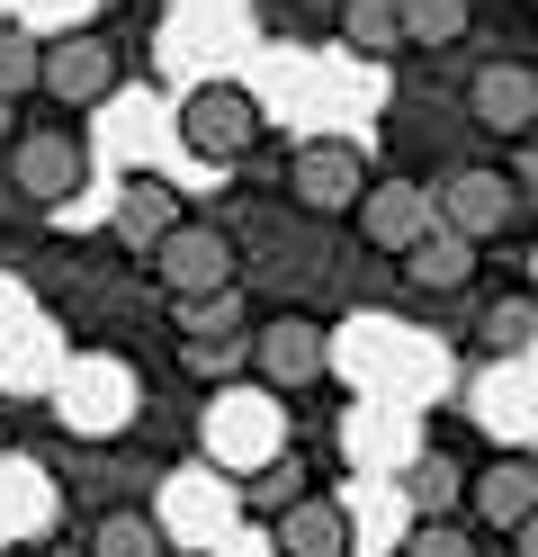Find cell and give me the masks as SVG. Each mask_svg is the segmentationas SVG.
Listing matches in <instances>:
<instances>
[{
  "label": "cell",
  "mask_w": 538,
  "mask_h": 557,
  "mask_svg": "<svg viewBox=\"0 0 538 557\" xmlns=\"http://www.w3.org/2000/svg\"><path fill=\"white\" fill-rule=\"evenodd\" d=\"M377 189V171L359 145H341V135H305L297 153H287V207L297 216H359V198Z\"/></svg>",
  "instance_id": "cell-5"
},
{
  "label": "cell",
  "mask_w": 538,
  "mask_h": 557,
  "mask_svg": "<svg viewBox=\"0 0 538 557\" xmlns=\"http://www.w3.org/2000/svg\"><path fill=\"white\" fill-rule=\"evenodd\" d=\"M18 145V109H10V99H0V153H10Z\"/></svg>",
  "instance_id": "cell-23"
},
{
  "label": "cell",
  "mask_w": 538,
  "mask_h": 557,
  "mask_svg": "<svg viewBox=\"0 0 538 557\" xmlns=\"http://www.w3.org/2000/svg\"><path fill=\"white\" fill-rule=\"evenodd\" d=\"M341 37L359 54H404V0H341Z\"/></svg>",
  "instance_id": "cell-17"
},
{
  "label": "cell",
  "mask_w": 538,
  "mask_h": 557,
  "mask_svg": "<svg viewBox=\"0 0 538 557\" xmlns=\"http://www.w3.org/2000/svg\"><path fill=\"white\" fill-rule=\"evenodd\" d=\"M189 216H198V207L179 198L162 171H126V181H117V207H108V234H117L135 261H153V252H162V243L189 225Z\"/></svg>",
  "instance_id": "cell-8"
},
{
  "label": "cell",
  "mask_w": 538,
  "mask_h": 557,
  "mask_svg": "<svg viewBox=\"0 0 538 557\" xmlns=\"http://www.w3.org/2000/svg\"><path fill=\"white\" fill-rule=\"evenodd\" d=\"M476 342H485V351H529V342H538V297H493Z\"/></svg>",
  "instance_id": "cell-19"
},
{
  "label": "cell",
  "mask_w": 538,
  "mask_h": 557,
  "mask_svg": "<svg viewBox=\"0 0 538 557\" xmlns=\"http://www.w3.org/2000/svg\"><path fill=\"white\" fill-rule=\"evenodd\" d=\"M466 117H476L485 135H529L538 126V73H529V63H476Z\"/></svg>",
  "instance_id": "cell-11"
},
{
  "label": "cell",
  "mask_w": 538,
  "mask_h": 557,
  "mask_svg": "<svg viewBox=\"0 0 538 557\" xmlns=\"http://www.w3.org/2000/svg\"><path fill=\"white\" fill-rule=\"evenodd\" d=\"M270 548L278 557H350V512H341V495H305L287 504V512H270Z\"/></svg>",
  "instance_id": "cell-12"
},
{
  "label": "cell",
  "mask_w": 538,
  "mask_h": 557,
  "mask_svg": "<svg viewBox=\"0 0 538 557\" xmlns=\"http://www.w3.org/2000/svg\"><path fill=\"white\" fill-rule=\"evenodd\" d=\"M0 171H10V198H27L36 216H54V207L82 198L90 181V145L72 126H18V145L0 153Z\"/></svg>",
  "instance_id": "cell-4"
},
{
  "label": "cell",
  "mask_w": 538,
  "mask_h": 557,
  "mask_svg": "<svg viewBox=\"0 0 538 557\" xmlns=\"http://www.w3.org/2000/svg\"><path fill=\"white\" fill-rule=\"evenodd\" d=\"M512 557H538V512H529L521 531H512Z\"/></svg>",
  "instance_id": "cell-22"
},
{
  "label": "cell",
  "mask_w": 538,
  "mask_h": 557,
  "mask_svg": "<svg viewBox=\"0 0 538 557\" xmlns=\"http://www.w3.org/2000/svg\"><path fill=\"white\" fill-rule=\"evenodd\" d=\"M117 82H126V46L108 27H63V37H46V99L63 117L117 99Z\"/></svg>",
  "instance_id": "cell-6"
},
{
  "label": "cell",
  "mask_w": 538,
  "mask_h": 557,
  "mask_svg": "<svg viewBox=\"0 0 538 557\" xmlns=\"http://www.w3.org/2000/svg\"><path fill=\"white\" fill-rule=\"evenodd\" d=\"M350 234L368 243V252H386V261H404L422 234H440V198L430 189H413V181H377L368 198H359V216H350Z\"/></svg>",
  "instance_id": "cell-9"
},
{
  "label": "cell",
  "mask_w": 538,
  "mask_h": 557,
  "mask_svg": "<svg viewBox=\"0 0 538 557\" xmlns=\"http://www.w3.org/2000/svg\"><path fill=\"white\" fill-rule=\"evenodd\" d=\"M179 145H189L198 162H215V171H234V162H251L261 153V135H270V117H261V99H251L242 82H198L189 99H179Z\"/></svg>",
  "instance_id": "cell-2"
},
{
  "label": "cell",
  "mask_w": 538,
  "mask_h": 557,
  "mask_svg": "<svg viewBox=\"0 0 538 557\" xmlns=\"http://www.w3.org/2000/svg\"><path fill=\"white\" fill-rule=\"evenodd\" d=\"M466 495H476V468H458L449 449H422V459L404 468V504H413V521H458Z\"/></svg>",
  "instance_id": "cell-13"
},
{
  "label": "cell",
  "mask_w": 538,
  "mask_h": 557,
  "mask_svg": "<svg viewBox=\"0 0 538 557\" xmlns=\"http://www.w3.org/2000/svg\"><path fill=\"white\" fill-rule=\"evenodd\" d=\"M476 27V0H404V46L413 54H440Z\"/></svg>",
  "instance_id": "cell-16"
},
{
  "label": "cell",
  "mask_w": 538,
  "mask_h": 557,
  "mask_svg": "<svg viewBox=\"0 0 538 557\" xmlns=\"http://www.w3.org/2000/svg\"><path fill=\"white\" fill-rule=\"evenodd\" d=\"M476 261H485L476 243H466V234H449V225H440V234H422L413 252H404V288H422V297H458L466 278H476Z\"/></svg>",
  "instance_id": "cell-14"
},
{
  "label": "cell",
  "mask_w": 538,
  "mask_h": 557,
  "mask_svg": "<svg viewBox=\"0 0 538 557\" xmlns=\"http://www.w3.org/2000/svg\"><path fill=\"white\" fill-rule=\"evenodd\" d=\"M143 278H153V288L179 306V315H189V306L234 297V278H242V243L215 225V216H189V225H179L153 261H143Z\"/></svg>",
  "instance_id": "cell-1"
},
{
  "label": "cell",
  "mask_w": 538,
  "mask_h": 557,
  "mask_svg": "<svg viewBox=\"0 0 538 557\" xmlns=\"http://www.w3.org/2000/svg\"><path fill=\"white\" fill-rule=\"evenodd\" d=\"M466 512H476L485 531L512 540L521 521L538 512V449H502V459H485V468H476V495H466Z\"/></svg>",
  "instance_id": "cell-10"
},
{
  "label": "cell",
  "mask_w": 538,
  "mask_h": 557,
  "mask_svg": "<svg viewBox=\"0 0 538 557\" xmlns=\"http://www.w3.org/2000/svg\"><path fill=\"white\" fill-rule=\"evenodd\" d=\"M0 557H36V548H0Z\"/></svg>",
  "instance_id": "cell-24"
},
{
  "label": "cell",
  "mask_w": 538,
  "mask_h": 557,
  "mask_svg": "<svg viewBox=\"0 0 538 557\" xmlns=\"http://www.w3.org/2000/svg\"><path fill=\"white\" fill-rule=\"evenodd\" d=\"M512 181H521V207H538V153H521V162H512Z\"/></svg>",
  "instance_id": "cell-21"
},
{
  "label": "cell",
  "mask_w": 538,
  "mask_h": 557,
  "mask_svg": "<svg viewBox=\"0 0 538 557\" xmlns=\"http://www.w3.org/2000/svg\"><path fill=\"white\" fill-rule=\"evenodd\" d=\"M82 557H171V531H162L153 504H108V512L90 521Z\"/></svg>",
  "instance_id": "cell-15"
},
{
  "label": "cell",
  "mask_w": 538,
  "mask_h": 557,
  "mask_svg": "<svg viewBox=\"0 0 538 557\" xmlns=\"http://www.w3.org/2000/svg\"><path fill=\"white\" fill-rule=\"evenodd\" d=\"M0 99H46V37H27V27H0Z\"/></svg>",
  "instance_id": "cell-18"
},
{
  "label": "cell",
  "mask_w": 538,
  "mask_h": 557,
  "mask_svg": "<svg viewBox=\"0 0 538 557\" xmlns=\"http://www.w3.org/2000/svg\"><path fill=\"white\" fill-rule=\"evenodd\" d=\"M430 198H440V225H449V234H466L476 252H485V243H502V234L521 225V181H512V171H493V162H466V171H449V181L430 189Z\"/></svg>",
  "instance_id": "cell-7"
},
{
  "label": "cell",
  "mask_w": 538,
  "mask_h": 557,
  "mask_svg": "<svg viewBox=\"0 0 538 557\" xmlns=\"http://www.w3.org/2000/svg\"><path fill=\"white\" fill-rule=\"evenodd\" d=\"M404 557H485V540L466 521H413L404 531Z\"/></svg>",
  "instance_id": "cell-20"
},
{
  "label": "cell",
  "mask_w": 538,
  "mask_h": 557,
  "mask_svg": "<svg viewBox=\"0 0 538 557\" xmlns=\"http://www.w3.org/2000/svg\"><path fill=\"white\" fill-rule=\"evenodd\" d=\"M323 369H333V333H323V315H305V306H278V315L251 324V387L305 396V387H323Z\"/></svg>",
  "instance_id": "cell-3"
}]
</instances>
